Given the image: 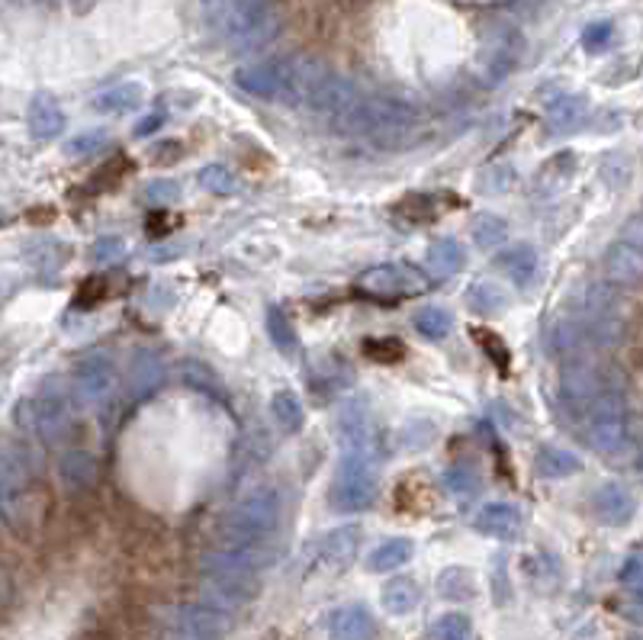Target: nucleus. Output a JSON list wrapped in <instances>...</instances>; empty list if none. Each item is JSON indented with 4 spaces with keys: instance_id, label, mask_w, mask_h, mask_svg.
<instances>
[{
    "instance_id": "nucleus-24",
    "label": "nucleus",
    "mask_w": 643,
    "mask_h": 640,
    "mask_svg": "<svg viewBox=\"0 0 643 640\" xmlns=\"http://www.w3.org/2000/svg\"><path fill=\"white\" fill-rule=\"evenodd\" d=\"M585 119V100L580 94H563L550 104L547 110V129L553 135H563V132H573L580 122Z\"/></svg>"
},
{
    "instance_id": "nucleus-43",
    "label": "nucleus",
    "mask_w": 643,
    "mask_h": 640,
    "mask_svg": "<svg viewBox=\"0 0 643 640\" xmlns=\"http://www.w3.org/2000/svg\"><path fill=\"white\" fill-rule=\"evenodd\" d=\"M473 339L483 345V351H486V357H489V360H496V367H499L502 374L509 370V348H505V342H502L496 332H489V329H476V332H473Z\"/></svg>"
},
{
    "instance_id": "nucleus-49",
    "label": "nucleus",
    "mask_w": 643,
    "mask_h": 640,
    "mask_svg": "<svg viewBox=\"0 0 643 640\" xmlns=\"http://www.w3.org/2000/svg\"><path fill=\"white\" fill-rule=\"evenodd\" d=\"M618 580H621V585H624L628 592H634V595H641V585H643L641 554H631V557L624 560V567H621V573H618Z\"/></svg>"
},
{
    "instance_id": "nucleus-46",
    "label": "nucleus",
    "mask_w": 643,
    "mask_h": 640,
    "mask_svg": "<svg viewBox=\"0 0 643 640\" xmlns=\"http://www.w3.org/2000/svg\"><path fill=\"white\" fill-rule=\"evenodd\" d=\"M615 36V26L608 20H598V23H588L583 33V46L588 52H602Z\"/></svg>"
},
{
    "instance_id": "nucleus-6",
    "label": "nucleus",
    "mask_w": 643,
    "mask_h": 640,
    "mask_svg": "<svg viewBox=\"0 0 643 640\" xmlns=\"http://www.w3.org/2000/svg\"><path fill=\"white\" fill-rule=\"evenodd\" d=\"M412 122H415V110L406 104L390 97H364V94L335 119V126L348 135H390L409 129Z\"/></svg>"
},
{
    "instance_id": "nucleus-20",
    "label": "nucleus",
    "mask_w": 643,
    "mask_h": 640,
    "mask_svg": "<svg viewBox=\"0 0 643 640\" xmlns=\"http://www.w3.org/2000/svg\"><path fill=\"white\" fill-rule=\"evenodd\" d=\"M64 110L59 107V100L52 94H36L29 100V132L39 142H52L64 132Z\"/></svg>"
},
{
    "instance_id": "nucleus-4",
    "label": "nucleus",
    "mask_w": 643,
    "mask_h": 640,
    "mask_svg": "<svg viewBox=\"0 0 643 640\" xmlns=\"http://www.w3.org/2000/svg\"><path fill=\"white\" fill-rule=\"evenodd\" d=\"M380 470L373 451H348L329 486V502L335 512H364L377 502Z\"/></svg>"
},
{
    "instance_id": "nucleus-17",
    "label": "nucleus",
    "mask_w": 643,
    "mask_h": 640,
    "mask_svg": "<svg viewBox=\"0 0 643 640\" xmlns=\"http://www.w3.org/2000/svg\"><path fill=\"white\" fill-rule=\"evenodd\" d=\"M329 635L332 640H373L377 618L367 605H342L329 615Z\"/></svg>"
},
{
    "instance_id": "nucleus-57",
    "label": "nucleus",
    "mask_w": 643,
    "mask_h": 640,
    "mask_svg": "<svg viewBox=\"0 0 643 640\" xmlns=\"http://www.w3.org/2000/svg\"><path fill=\"white\" fill-rule=\"evenodd\" d=\"M631 640H638V638H631Z\"/></svg>"
},
{
    "instance_id": "nucleus-9",
    "label": "nucleus",
    "mask_w": 643,
    "mask_h": 640,
    "mask_svg": "<svg viewBox=\"0 0 643 640\" xmlns=\"http://www.w3.org/2000/svg\"><path fill=\"white\" fill-rule=\"evenodd\" d=\"M357 287L380 299H400V296H421L431 291V281H425L409 264H377L360 274Z\"/></svg>"
},
{
    "instance_id": "nucleus-48",
    "label": "nucleus",
    "mask_w": 643,
    "mask_h": 640,
    "mask_svg": "<svg viewBox=\"0 0 643 640\" xmlns=\"http://www.w3.org/2000/svg\"><path fill=\"white\" fill-rule=\"evenodd\" d=\"M434 441V425L431 422H409L406 428H403V448H428Z\"/></svg>"
},
{
    "instance_id": "nucleus-15",
    "label": "nucleus",
    "mask_w": 643,
    "mask_h": 640,
    "mask_svg": "<svg viewBox=\"0 0 643 640\" xmlns=\"http://www.w3.org/2000/svg\"><path fill=\"white\" fill-rule=\"evenodd\" d=\"M360 541H364V531L357 524H342L322 537L319 557L329 570H348L360 554Z\"/></svg>"
},
{
    "instance_id": "nucleus-39",
    "label": "nucleus",
    "mask_w": 643,
    "mask_h": 640,
    "mask_svg": "<svg viewBox=\"0 0 643 640\" xmlns=\"http://www.w3.org/2000/svg\"><path fill=\"white\" fill-rule=\"evenodd\" d=\"M428 640H469V618L461 612L441 615L438 621H431Z\"/></svg>"
},
{
    "instance_id": "nucleus-28",
    "label": "nucleus",
    "mask_w": 643,
    "mask_h": 640,
    "mask_svg": "<svg viewBox=\"0 0 643 640\" xmlns=\"http://www.w3.org/2000/svg\"><path fill=\"white\" fill-rule=\"evenodd\" d=\"M534 466L547 479H567V476H573V473L583 470V461L573 451H563V448H540Z\"/></svg>"
},
{
    "instance_id": "nucleus-56",
    "label": "nucleus",
    "mask_w": 643,
    "mask_h": 640,
    "mask_svg": "<svg viewBox=\"0 0 643 640\" xmlns=\"http://www.w3.org/2000/svg\"><path fill=\"white\" fill-rule=\"evenodd\" d=\"M94 3H97V0H71V7H74V10H91Z\"/></svg>"
},
{
    "instance_id": "nucleus-45",
    "label": "nucleus",
    "mask_w": 643,
    "mask_h": 640,
    "mask_svg": "<svg viewBox=\"0 0 643 640\" xmlns=\"http://www.w3.org/2000/svg\"><path fill=\"white\" fill-rule=\"evenodd\" d=\"M122 254H126V241H122L119 235H107V238H100V241L94 245V251H91V258H94L100 268H110V264L122 261Z\"/></svg>"
},
{
    "instance_id": "nucleus-10",
    "label": "nucleus",
    "mask_w": 643,
    "mask_h": 640,
    "mask_svg": "<svg viewBox=\"0 0 643 640\" xmlns=\"http://www.w3.org/2000/svg\"><path fill=\"white\" fill-rule=\"evenodd\" d=\"M16 425L39 435L46 445H59L71 435V415L61 400H23L16 406Z\"/></svg>"
},
{
    "instance_id": "nucleus-34",
    "label": "nucleus",
    "mask_w": 643,
    "mask_h": 640,
    "mask_svg": "<svg viewBox=\"0 0 643 640\" xmlns=\"http://www.w3.org/2000/svg\"><path fill=\"white\" fill-rule=\"evenodd\" d=\"M570 177H573V155H570V152H560V155H553V158L540 168V175H537V190L557 193V190H563V187L570 183Z\"/></svg>"
},
{
    "instance_id": "nucleus-16",
    "label": "nucleus",
    "mask_w": 643,
    "mask_h": 640,
    "mask_svg": "<svg viewBox=\"0 0 643 640\" xmlns=\"http://www.w3.org/2000/svg\"><path fill=\"white\" fill-rule=\"evenodd\" d=\"M473 528L496 541H515L522 534V512L512 502H489L476 512Z\"/></svg>"
},
{
    "instance_id": "nucleus-1",
    "label": "nucleus",
    "mask_w": 643,
    "mask_h": 640,
    "mask_svg": "<svg viewBox=\"0 0 643 640\" xmlns=\"http://www.w3.org/2000/svg\"><path fill=\"white\" fill-rule=\"evenodd\" d=\"M261 557L258 550L223 547L200 560V573L206 580V598L213 608H238L248 605L261 592Z\"/></svg>"
},
{
    "instance_id": "nucleus-11",
    "label": "nucleus",
    "mask_w": 643,
    "mask_h": 640,
    "mask_svg": "<svg viewBox=\"0 0 643 640\" xmlns=\"http://www.w3.org/2000/svg\"><path fill=\"white\" fill-rule=\"evenodd\" d=\"M229 618L213 605H180L171 618V640H223Z\"/></svg>"
},
{
    "instance_id": "nucleus-26",
    "label": "nucleus",
    "mask_w": 643,
    "mask_h": 640,
    "mask_svg": "<svg viewBox=\"0 0 643 640\" xmlns=\"http://www.w3.org/2000/svg\"><path fill=\"white\" fill-rule=\"evenodd\" d=\"M142 104V87L139 84H114L94 97V110L110 114V117H126Z\"/></svg>"
},
{
    "instance_id": "nucleus-31",
    "label": "nucleus",
    "mask_w": 643,
    "mask_h": 640,
    "mask_svg": "<svg viewBox=\"0 0 643 640\" xmlns=\"http://www.w3.org/2000/svg\"><path fill=\"white\" fill-rule=\"evenodd\" d=\"M469 238H473V245H476V248H483V251L502 248V245H505V238H509V223H505L502 216L483 213V216H476V220H473V226H469Z\"/></svg>"
},
{
    "instance_id": "nucleus-53",
    "label": "nucleus",
    "mask_w": 643,
    "mask_h": 640,
    "mask_svg": "<svg viewBox=\"0 0 643 640\" xmlns=\"http://www.w3.org/2000/svg\"><path fill=\"white\" fill-rule=\"evenodd\" d=\"M152 158H155L158 165H171V162L180 158V145H177V142H162V145L152 152Z\"/></svg>"
},
{
    "instance_id": "nucleus-8",
    "label": "nucleus",
    "mask_w": 643,
    "mask_h": 640,
    "mask_svg": "<svg viewBox=\"0 0 643 640\" xmlns=\"http://www.w3.org/2000/svg\"><path fill=\"white\" fill-rule=\"evenodd\" d=\"M117 390V364L110 354L94 351L74 367V400L81 406H100Z\"/></svg>"
},
{
    "instance_id": "nucleus-33",
    "label": "nucleus",
    "mask_w": 643,
    "mask_h": 640,
    "mask_svg": "<svg viewBox=\"0 0 643 640\" xmlns=\"http://www.w3.org/2000/svg\"><path fill=\"white\" fill-rule=\"evenodd\" d=\"M444 486H448V493H451L454 499L473 502V499L479 496V489H483V479H479V470H476V466L457 464L444 473Z\"/></svg>"
},
{
    "instance_id": "nucleus-13",
    "label": "nucleus",
    "mask_w": 643,
    "mask_h": 640,
    "mask_svg": "<svg viewBox=\"0 0 643 640\" xmlns=\"http://www.w3.org/2000/svg\"><path fill=\"white\" fill-rule=\"evenodd\" d=\"M338 441L345 445V451H373V415L367 403L360 400H348L338 408V428H335Z\"/></svg>"
},
{
    "instance_id": "nucleus-38",
    "label": "nucleus",
    "mask_w": 643,
    "mask_h": 640,
    "mask_svg": "<svg viewBox=\"0 0 643 640\" xmlns=\"http://www.w3.org/2000/svg\"><path fill=\"white\" fill-rule=\"evenodd\" d=\"M267 335H271V342L284 351V354H293V351L299 348L296 332H293V322L287 319V312L277 309V306H267Z\"/></svg>"
},
{
    "instance_id": "nucleus-21",
    "label": "nucleus",
    "mask_w": 643,
    "mask_h": 640,
    "mask_svg": "<svg viewBox=\"0 0 643 640\" xmlns=\"http://www.w3.org/2000/svg\"><path fill=\"white\" fill-rule=\"evenodd\" d=\"M162 380H165V367H162V360H158V354L155 351H135L132 354V360H129V390H132V396H152L158 387H162Z\"/></svg>"
},
{
    "instance_id": "nucleus-2",
    "label": "nucleus",
    "mask_w": 643,
    "mask_h": 640,
    "mask_svg": "<svg viewBox=\"0 0 643 640\" xmlns=\"http://www.w3.org/2000/svg\"><path fill=\"white\" fill-rule=\"evenodd\" d=\"M281 496L271 486H258L248 496H241L235 502V509L223 522V541L226 547H245V550H258L264 541L274 537L277 524H281Z\"/></svg>"
},
{
    "instance_id": "nucleus-54",
    "label": "nucleus",
    "mask_w": 643,
    "mask_h": 640,
    "mask_svg": "<svg viewBox=\"0 0 643 640\" xmlns=\"http://www.w3.org/2000/svg\"><path fill=\"white\" fill-rule=\"evenodd\" d=\"M10 598H13V580H10V573L0 567V608L10 605Z\"/></svg>"
},
{
    "instance_id": "nucleus-22",
    "label": "nucleus",
    "mask_w": 643,
    "mask_h": 640,
    "mask_svg": "<svg viewBox=\"0 0 643 640\" xmlns=\"http://www.w3.org/2000/svg\"><path fill=\"white\" fill-rule=\"evenodd\" d=\"M496 268H499L509 281H515L519 287H531L534 277H537L540 258H537V251H534L531 245H512V248H505V251L496 258Z\"/></svg>"
},
{
    "instance_id": "nucleus-30",
    "label": "nucleus",
    "mask_w": 643,
    "mask_h": 640,
    "mask_svg": "<svg viewBox=\"0 0 643 640\" xmlns=\"http://www.w3.org/2000/svg\"><path fill=\"white\" fill-rule=\"evenodd\" d=\"M412 325H415V332H418L421 339H428V342H444V339L454 332V316H451L448 309H441V306H425V309L415 312Z\"/></svg>"
},
{
    "instance_id": "nucleus-19",
    "label": "nucleus",
    "mask_w": 643,
    "mask_h": 640,
    "mask_svg": "<svg viewBox=\"0 0 643 640\" xmlns=\"http://www.w3.org/2000/svg\"><path fill=\"white\" fill-rule=\"evenodd\" d=\"M605 274L615 281V284H624V287H631V284H641L643 277V254L638 245H628L624 238L618 241V245H611L608 251H605Z\"/></svg>"
},
{
    "instance_id": "nucleus-3",
    "label": "nucleus",
    "mask_w": 643,
    "mask_h": 640,
    "mask_svg": "<svg viewBox=\"0 0 643 640\" xmlns=\"http://www.w3.org/2000/svg\"><path fill=\"white\" fill-rule=\"evenodd\" d=\"M223 36L235 52H258L281 33V13L274 0H235L223 20Z\"/></svg>"
},
{
    "instance_id": "nucleus-47",
    "label": "nucleus",
    "mask_w": 643,
    "mask_h": 640,
    "mask_svg": "<svg viewBox=\"0 0 643 640\" xmlns=\"http://www.w3.org/2000/svg\"><path fill=\"white\" fill-rule=\"evenodd\" d=\"M145 197H148L152 203H158V206H168V203H175L177 197H180V183L171 180V177H158V180H152V183L145 187Z\"/></svg>"
},
{
    "instance_id": "nucleus-52",
    "label": "nucleus",
    "mask_w": 643,
    "mask_h": 640,
    "mask_svg": "<svg viewBox=\"0 0 643 640\" xmlns=\"http://www.w3.org/2000/svg\"><path fill=\"white\" fill-rule=\"evenodd\" d=\"M235 0H200V7H203V16H206V23H213V26H223V20H226V13L233 10Z\"/></svg>"
},
{
    "instance_id": "nucleus-5",
    "label": "nucleus",
    "mask_w": 643,
    "mask_h": 640,
    "mask_svg": "<svg viewBox=\"0 0 643 640\" xmlns=\"http://www.w3.org/2000/svg\"><path fill=\"white\" fill-rule=\"evenodd\" d=\"M588 445L602 454H618L631 441L628 400L615 390H602L588 403Z\"/></svg>"
},
{
    "instance_id": "nucleus-41",
    "label": "nucleus",
    "mask_w": 643,
    "mask_h": 640,
    "mask_svg": "<svg viewBox=\"0 0 643 640\" xmlns=\"http://www.w3.org/2000/svg\"><path fill=\"white\" fill-rule=\"evenodd\" d=\"M364 354L380 364H396L406 357V345L400 339H364Z\"/></svg>"
},
{
    "instance_id": "nucleus-12",
    "label": "nucleus",
    "mask_w": 643,
    "mask_h": 640,
    "mask_svg": "<svg viewBox=\"0 0 643 640\" xmlns=\"http://www.w3.org/2000/svg\"><path fill=\"white\" fill-rule=\"evenodd\" d=\"M235 84L258 100H281L284 104V97H287V59L245 64V68L235 71Z\"/></svg>"
},
{
    "instance_id": "nucleus-7",
    "label": "nucleus",
    "mask_w": 643,
    "mask_h": 640,
    "mask_svg": "<svg viewBox=\"0 0 643 640\" xmlns=\"http://www.w3.org/2000/svg\"><path fill=\"white\" fill-rule=\"evenodd\" d=\"M29 466L20 458V451L10 441H0V522L10 528L23 522L29 512Z\"/></svg>"
},
{
    "instance_id": "nucleus-36",
    "label": "nucleus",
    "mask_w": 643,
    "mask_h": 640,
    "mask_svg": "<svg viewBox=\"0 0 643 640\" xmlns=\"http://www.w3.org/2000/svg\"><path fill=\"white\" fill-rule=\"evenodd\" d=\"M180 380H183L187 387H193V390H200V393L213 396V400H226V390L219 387L216 374H213V370H206V367H203V364H197V360L180 364Z\"/></svg>"
},
{
    "instance_id": "nucleus-18",
    "label": "nucleus",
    "mask_w": 643,
    "mask_h": 640,
    "mask_svg": "<svg viewBox=\"0 0 643 640\" xmlns=\"http://www.w3.org/2000/svg\"><path fill=\"white\" fill-rule=\"evenodd\" d=\"M97 473H100L97 458L91 451H84V448L64 451L59 458V483L68 493H87V489H94Z\"/></svg>"
},
{
    "instance_id": "nucleus-42",
    "label": "nucleus",
    "mask_w": 643,
    "mask_h": 640,
    "mask_svg": "<svg viewBox=\"0 0 643 640\" xmlns=\"http://www.w3.org/2000/svg\"><path fill=\"white\" fill-rule=\"evenodd\" d=\"M396 216H403V220H409V223H431V220H434V203H431V197L415 193V197H406V200L396 206Z\"/></svg>"
},
{
    "instance_id": "nucleus-44",
    "label": "nucleus",
    "mask_w": 643,
    "mask_h": 640,
    "mask_svg": "<svg viewBox=\"0 0 643 640\" xmlns=\"http://www.w3.org/2000/svg\"><path fill=\"white\" fill-rule=\"evenodd\" d=\"M107 142H110V139H107V132L94 129V132L74 135V139L68 142V155H71V158H91V155H94V152H100Z\"/></svg>"
},
{
    "instance_id": "nucleus-14",
    "label": "nucleus",
    "mask_w": 643,
    "mask_h": 640,
    "mask_svg": "<svg viewBox=\"0 0 643 640\" xmlns=\"http://www.w3.org/2000/svg\"><path fill=\"white\" fill-rule=\"evenodd\" d=\"M588 506H592V515L598 522L611 524V528L628 524L631 515H634V496L628 493L624 483H602V486H595Z\"/></svg>"
},
{
    "instance_id": "nucleus-51",
    "label": "nucleus",
    "mask_w": 643,
    "mask_h": 640,
    "mask_svg": "<svg viewBox=\"0 0 643 640\" xmlns=\"http://www.w3.org/2000/svg\"><path fill=\"white\" fill-rule=\"evenodd\" d=\"M512 183H515V175H512L509 168H489L486 177H483V187L492 190V193H505Z\"/></svg>"
},
{
    "instance_id": "nucleus-27",
    "label": "nucleus",
    "mask_w": 643,
    "mask_h": 640,
    "mask_svg": "<svg viewBox=\"0 0 643 640\" xmlns=\"http://www.w3.org/2000/svg\"><path fill=\"white\" fill-rule=\"evenodd\" d=\"M428 268L434 277H454L464 268V248L454 238H438L428 245Z\"/></svg>"
},
{
    "instance_id": "nucleus-50",
    "label": "nucleus",
    "mask_w": 643,
    "mask_h": 640,
    "mask_svg": "<svg viewBox=\"0 0 643 640\" xmlns=\"http://www.w3.org/2000/svg\"><path fill=\"white\" fill-rule=\"evenodd\" d=\"M100 299H107V277H87L81 284V291H78V303L81 306H94Z\"/></svg>"
},
{
    "instance_id": "nucleus-25",
    "label": "nucleus",
    "mask_w": 643,
    "mask_h": 640,
    "mask_svg": "<svg viewBox=\"0 0 643 640\" xmlns=\"http://www.w3.org/2000/svg\"><path fill=\"white\" fill-rule=\"evenodd\" d=\"M383 608L390 612V615H396V618H403V615H409L418 608V602H421V589H418V582L409 580V577H396V580H390L383 585Z\"/></svg>"
},
{
    "instance_id": "nucleus-40",
    "label": "nucleus",
    "mask_w": 643,
    "mask_h": 640,
    "mask_svg": "<svg viewBox=\"0 0 643 640\" xmlns=\"http://www.w3.org/2000/svg\"><path fill=\"white\" fill-rule=\"evenodd\" d=\"M200 187H206L216 197H233L235 190H238V180H235V175L226 165H206L200 171Z\"/></svg>"
},
{
    "instance_id": "nucleus-23",
    "label": "nucleus",
    "mask_w": 643,
    "mask_h": 640,
    "mask_svg": "<svg viewBox=\"0 0 643 640\" xmlns=\"http://www.w3.org/2000/svg\"><path fill=\"white\" fill-rule=\"evenodd\" d=\"M412 557H415V544L409 537H390L383 544H377L367 557V570L370 573H390V570H400L406 567Z\"/></svg>"
},
{
    "instance_id": "nucleus-37",
    "label": "nucleus",
    "mask_w": 643,
    "mask_h": 640,
    "mask_svg": "<svg viewBox=\"0 0 643 640\" xmlns=\"http://www.w3.org/2000/svg\"><path fill=\"white\" fill-rule=\"evenodd\" d=\"M271 412H274L277 425H281V428H287V431H299V428H302V422H306L302 403H299V396L290 393V390H281V393L274 396Z\"/></svg>"
},
{
    "instance_id": "nucleus-55",
    "label": "nucleus",
    "mask_w": 643,
    "mask_h": 640,
    "mask_svg": "<svg viewBox=\"0 0 643 640\" xmlns=\"http://www.w3.org/2000/svg\"><path fill=\"white\" fill-rule=\"evenodd\" d=\"M162 122H165L162 114H152V117H145V122H139V126H135V135H148V132H155Z\"/></svg>"
},
{
    "instance_id": "nucleus-32",
    "label": "nucleus",
    "mask_w": 643,
    "mask_h": 640,
    "mask_svg": "<svg viewBox=\"0 0 643 640\" xmlns=\"http://www.w3.org/2000/svg\"><path fill=\"white\" fill-rule=\"evenodd\" d=\"M467 299L469 306L476 312H483V316H499V312L509 309V293L502 291L499 284H492V281H476L467 291Z\"/></svg>"
},
{
    "instance_id": "nucleus-29",
    "label": "nucleus",
    "mask_w": 643,
    "mask_h": 640,
    "mask_svg": "<svg viewBox=\"0 0 643 640\" xmlns=\"http://www.w3.org/2000/svg\"><path fill=\"white\" fill-rule=\"evenodd\" d=\"M563 393H567V400H570V403H580V406H585L592 396H598V393H602L595 370H592L588 364H573V367H567V374H563Z\"/></svg>"
},
{
    "instance_id": "nucleus-35",
    "label": "nucleus",
    "mask_w": 643,
    "mask_h": 640,
    "mask_svg": "<svg viewBox=\"0 0 643 640\" xmlns=\"http://www.w3.org/2000/svg\"><path fill=\"white\" fill-rule=\"evenodd\" d=\"M438 595L451 598V602H467L476 595V580L473 573L464 570V567H448L441 577H438Z\"/></svg>"
}]
</instances>
